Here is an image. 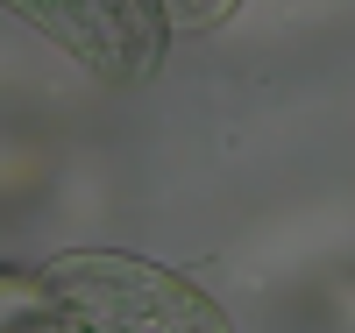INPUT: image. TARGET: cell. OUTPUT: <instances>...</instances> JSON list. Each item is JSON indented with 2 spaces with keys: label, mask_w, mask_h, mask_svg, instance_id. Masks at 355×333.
<instances>
[{
  "label": "cell",
  "mask_w": 355,
  "mask_h": 333,
  "mask_svg": "<svg viewBox=\"0 0 355 333\" xmlns=\"http://www.w3.org/2000/svg\"><path fill=\"white\" fill-rule=\"evenodd\" d=\"M0 333H50V291L36 269H0Z\"/></svg>",
  "instance_id": "cell-3"
},
{
  "label": "cell",
  "mask_w": 355,
  "mask_h": 333,
  "mask_svg": "<svg viewBox=\"0 0 355 333\" xmlns=\"http://www.w3.org/2000/svg\"><path fill=\"white\" fill-rule=\"evenodd\" d=\"M0 8L107 85L157 78L164 50H171V21L157 0H0Z\"/></svg>",
  "instance_id": "cell-2"
},
{
  "label": "cell",
  "mask_w": 355,
  "mask_h": 333,
  "mask_svg": "<svg viewBox=\"0 0 355 333\" xmlns=\"http://www.w3.org/2000/svg\"><path fill=\"white\" fill-rule=\"evenodd\" d=\"M157 8H164L171 28H220L234 8H242V0H157Z\"/></svg>",
  "instance_id": "cell-4"
},
{
  "label": "cell",
  "mask_w": 355,
  "mask_h": 333,
  "mask_svg": "<svg viewBox=\"0 0 355 333\" xmlns=\"http://www.w3.org/2000/svg\"><path fill=\"white\" fill-rule=\"evenodd\" d=\"M36 277L50 291V333H234L185 269L128 249H64Z\"/></svg>",
  "instance_id": "cell-1"
}]
</instances>
